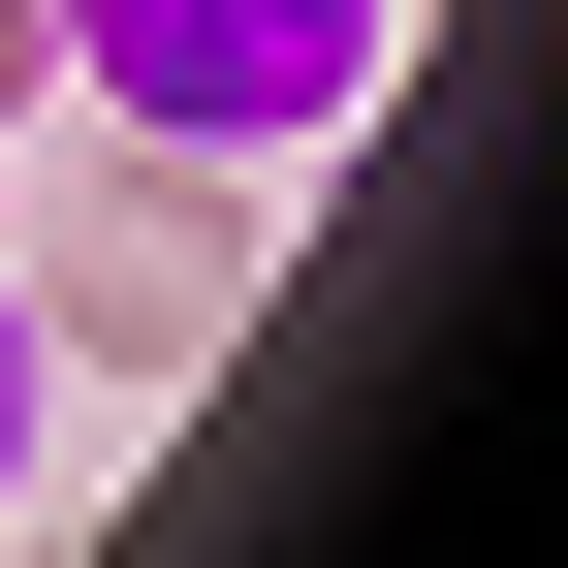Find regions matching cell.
Wrapping results in <instances>:
<instances>
[{"label": "cell", "mask_w": 568, "mask_h": 568, "mask_svg": "<svg viewBox=\"0 0 568 568\" xmlns=\"http://www.w3.org/2000/svg\"><path fill=\"white\" fill-rule=\"evenodd\" d=\"M0 506H32V284H0Z\"/></svg>", "instance_id": "obj_2"}, {"label": "cell", "mask_w": 568, "mask_h": 568, "mask_svg": "<svg viewBox=\"0 0 568 568\" xmlns=\"http://www.w3.org/2000/svg\"><path fill=\"white\" fill-rule=\"evenodd\" d=\"M410 0H63V63H95L159 159H316L347 95H379Z\"/></svg>", "instance_id": "obj_1"}]
</instances>
